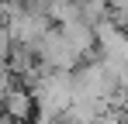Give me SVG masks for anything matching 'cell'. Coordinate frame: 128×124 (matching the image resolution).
<instances>
[{"label":"cell","mask_w":128,"mask_h":124,"mask_svg":"<svg viewBox=\"0 0 128 124\" xmlns=\"http://www.w3.org/2000/svg\"><path fill=\"white\" fill-rule=\"evenodd\" d=\"M31 110H38V107H35V97H31L28 86L18 83V86L4 97V117H10V121H28Z\"/></svg>","instance_id":"cell-1"}]
</instances>
